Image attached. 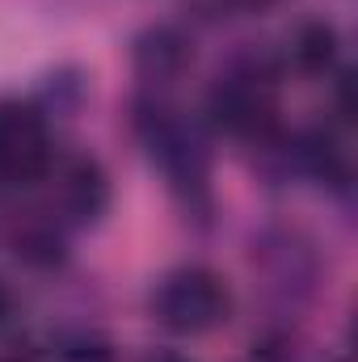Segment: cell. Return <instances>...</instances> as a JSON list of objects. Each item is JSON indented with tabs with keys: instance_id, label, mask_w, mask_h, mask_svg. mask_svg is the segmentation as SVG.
Returning a JSON list of instances; mask_svg holds the SVG:
<instances>
[{
	"instance_id": "6da1fadb",
	"label": "cell",
	"mask_w": 358,
	"mask_h": 362,
	"mask_svg": "<svg viewBox=\"0 0 358 362\" xmlns=\"http://www.w3.org/2000/svg\"><path fill=\"white\" fill-rule=\"evenodd\" d=\"M232 299L224 291V282L211 270H181L173 278L161 282L156 299H152V312L156 320L169 329V333H181V337H194V333H207L215 329L224 316H228Z\"/></svg>"
},
{
	"instance_id": "7a4b0ae2",
	"label": "cell",
	"mask_w": 358,
	"mask_h": 362,
	"mask_svg": "<svg viewBox=\"0 0 358 362\" xmlns=\"http://www.w3.org/2000/svg\"><path fill=\"white\" fill-rule=\"evenodd\" d=\"M51 169L42 118L21 101H0V181H34Z\"/></svg>"
},
{
	"instance_id": "3957f363",
	"label": "cell",
	"mask_w": 358,
	"mask_h": 362,
	"mask_svg": "<svg viewBox=\"0 0 358 362\" xmlns=\"http://www.w3.org/2000/svg\"><path fill=\"white\" fill-rule=\"evenodd\" d=\"M207 114H211L215 127H224V131H232V135H266L270 122H274L266 72L241 68V72L224 76V81L211 89Z\"/></svg>"
},
{
	"instance_id": "277c9868",
	"label": "cell",
	"mask_w": 358,
	"mask_h": 362,
	"mask_svg": "<svg viewBox=\"0 0 358 362\" xmlns=\"http://www.w3.org/2000/svg\"><path fill=\"white\" fill-rule=\"evenodd\" d=\"M185 64H190V42L173 25H156L135 42V68L148 81H173L185 72Z\"/></svg>"
},
{
	"instance_id": "5b68a950",
	"label": "cell",
	"mask_w": 358,
	"mask_h": 362,
	"mask_svg": "<svg viewBox=\"0 0 358 362\" xmlns=\"http://www.w3.org/2000/svg\"><path fill=\"white\" fill-rule=\"evenodd\" d=\"M64 202L76 219H97L110 202V181L101 173V165L93 160H72L64 169Z\"/></svg>"
},
{
	"instance_id": "8992f818",
	"label": "cell",
	"mask_w": 358,
	"mask_h": 362,
	"mask_svg": "<svg viewBox=\"0 0 358 362\" xmlns=\"http://www.w3.org/2000/svg\"><path fill=\"white\" fill-rule=\"evenodd\" d=\"M291 156L304 173L321 181H342L346 177V160H342V148L333 144L329 131H304L295 144H291Z\"/></svg>"
},
{
	"instance_id": "52a82bcc",
	"label": "cell",
	"mask_w": 358,
	"mask_h": 362,
	"mask_svg": "<svg viewBox=\"0 0 358 362\" xmlns=\"http://www.w3.org/2000/svg\"><path fill=\"white\" fill-rule=\"evenodd\" d=\"M337 47H342L337 30L329 21H308V25H299V34L291 42V55L304 72H329L337 64Z\"/></svg>"
},
{
	"instance_id": "ba28073f",
	"label": "cell",
	"mask_w": 358,
	"mask_h": 362,
	"mask_svg": "<svg viewBox=\"0 0 358 362\" xmlns=\"http://www.w3.org/2000/svg\"><path fill=\"white\" fill-rule=\"evenodd\" d=\"M17 253L25 262H34V266H51V262H59V236H51V232H25V236H17Z\"/></svg>"
},
{
	"instance_id": "9c48e42d",
	"label": "cell",
	"mask_w": 358,
	"mask_h": 362,
	"mask_svg": "<svg viewBox=\"0 0 358 362\" xmlns=\"http://www.w3.org/2000/svg\"><path fill=\"white\" fill-rule=\"evenodd\" d=\"M59 362H110V350H105L101 341H76V346L64 350Z\"/></svg>"
},
{
	"instance_id": "30bf717a",
	"label": "cell",
	"mask_w": 358,
	"mask_h": 362,
	"mask_svg": "<svg viewBox=\"0 0 358 362\" xmlns=\"http://www.w3.org/2000/svg\"><path fill=\"white\" fill-rule=\"evenodd\" d=\"M232 8H266V4H274V0H228Z\"/></svg>"
},
{
	"instance_id": "8fae6325",
	"label": "cell",
	"mask_w": 358,
	"mask_h": 362,
	"mask_svg": "<svg viewBox=\"0 0 358 362\" xmlns=\"http://www.w3.org/2000/svg\"><path fill=\"white\" fill-rule=\"evenodd\" d=\"M4 316H8V291L0 286V320H4Z\"/></svg>"
},
{
	"instance_id": "7c38bea8",
	"label": "cell",
	"mask_w": 358,
	"mask_h": 362,
	"mask_svg": "<svg viewBox=\"0 0 358 362\" xmlns=\"http://www.w3.org/2000/svg\"><path fill=\"white\" fill-rule=\"evenodd\" d=\"M148 362H185V358H178V354H161V358H148Z\"/></svg>"
}]
</instances>
